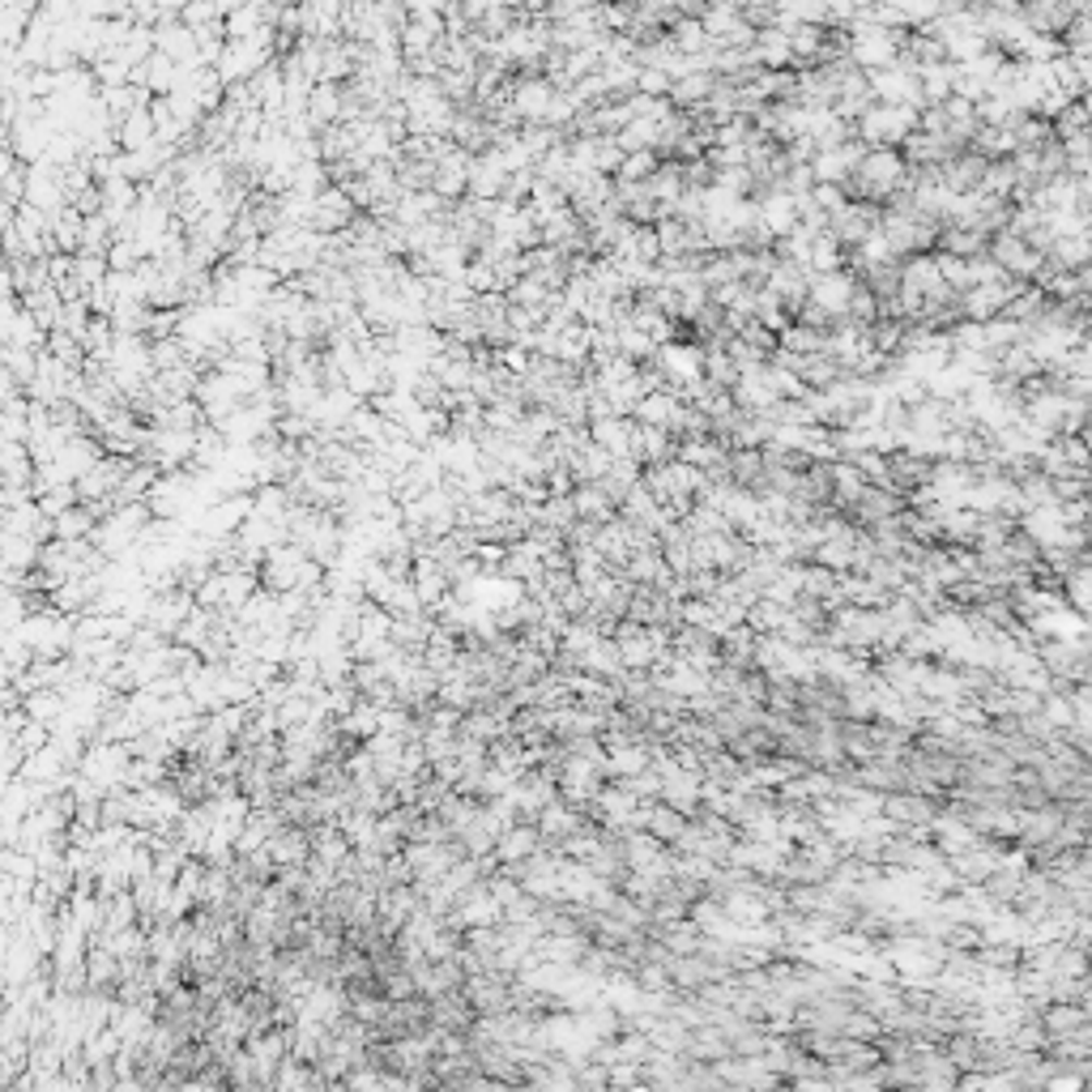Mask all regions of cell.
Listing matches in <instances>:
<instances>
[{
    "label": "cell",
    "instance_id": "obj_1",
    "mask_svg": "<svg viewBox=\"0 0 1092 1092\" xmlns=\"http://www.w3.org/2000/svg\"><path fill=\"white\" fill-rule=\"evenodd\" d=\"M555 86L546 82V77H525L521 86H517V116H530V120H546V111H550V102H555Z\"/></svg>",
    "mask_w": 1092,
    "mask_h": 1092
},
{
    "label": "cell",
    "instance_id": "obj_2",
    "mask_svg": "<svg viewBox=\"0 0 1092 1092\" xmlns=\"http://www.w3.org/2000/svg\"><path fill=\"white\" fill-rule=\"evenodd\" d=\"M657 171V154L645 149V154H623V162H619V184H645L648 175Z\"/></svg>",
    "mask_w": 1092,
    "mask_h": 1092
}]
</instances>
